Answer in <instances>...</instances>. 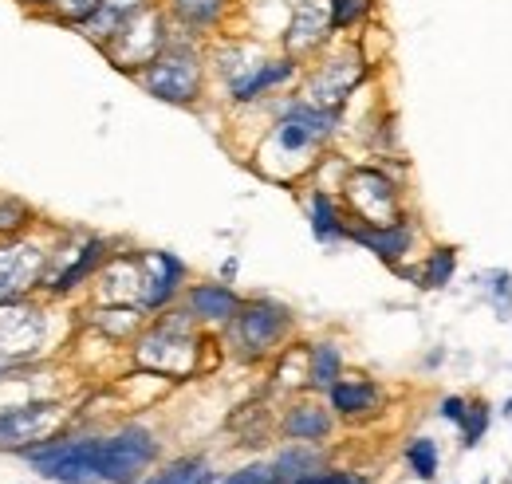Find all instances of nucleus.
Listing matches in <instances>:
<instances>
[{"label": "nucleus", "mask_w": 512, "mask_h": 484, "mask_svg": "<svg viewBox=\"0 0 512 484\" xmlns=\"http://www.w3.org/2000/svg\"><path fill=\"white\" fill-rule=\"evenodd\" d=\"M28 465L56 484H103V437L75 433V437H48L24 449Z\"/></svg>", "instance_id": "nucleus-1"}, {"label": "nucleus", "mask_w": 512, "mask_h": 484, "mask_svg": "<svg viewBox=\"0 0 512 484\" xmlns=\"http://www.w3.org/2000/svg\"><path fill=\"white\" fill-rule=\"evenodd\" d=\"M48 339H52V307H40L28 296L0 300V366L4 370H20L44 359Z\"/></svg>", "instance_id": "nucleus-2"}, {"label": "nucleus", "mask_w": 512, "mask_h": 484, "mask_svg": "<svg viewBox=\"0 0 512 484\" xmlns=\"http://www.w3.org/2000/svg\"><path fill=\"white\" fill-rule=\"evenodd\" d=\"M138 83L162 99V103H174V107H190L201 95V56L186 48V44H166L154 60L138 71Z\"/></svg>", "instance_id": "nucleus-3"}, {"label": "nucleus", "mask_w": 512, "mask_h": 484, "mask_svg": "<svg viewBox=\"0 0 512 484\" xmlns=\"http://www.w3.org/2000/svg\"><path fill=\"white\" fill-rule=\"evenodd\" d=\"M166 44H170L166 12H162L158 4H146V8H138L134 16H127V20L119 24V32H115V40L103 48V56L115 63L119 71L138 75Z\"/></svg>", "instance_id": "nucleus-4"}, {"label": "nucleus", "mask_w": 512, "mask_h": 484, "mask_svg": "<svg viewBox=\"0 0 512 484\" xmlns=\"http://www.w3.org/2000/svg\"><path fill=\"white\" fill-rule=\"evenodd\" d=\"M138 366L142 370H154V374H190L197 366V339L190 335V323L186 315H166L162 323H154L142 339H138Z\"/></svg>", "instance_id": "nucleus-5"}, {"label": "nucleus", "mask_w": 512, "mask_h": 484, "mask_svg": "<svg viewBox=\"0 0 512 484\" xmlns=\"http://www.w3.org/2000/svg\"><path fill=\"white\" fill-rule=\"evenodd\" d=\"M111 244L103 237H83L71 248H48V260H44V276H40V292L48 296H71L75 288H83L103 264H107V252Z\"/></svg>", "instance_id": "nucleus-6"}, {"label": "nucleus", "mask_w": 512, "mask_h": 484, "mask_svg": "<svg viewBox=\"0 0 512 484\" xmlns=\"http://www.w3.org/2000/svg\"><path fill=\"white\" fill-rule=\"evenodd\" d=\"M64 422V406L36 398V402H20V406H0V449H32L48 437L60 433Z\"/></svg>", "instance_id": "nucleus-7"}, {"label": "nucleus", "mask_w": 512, "mask_h": 484, "mask_svg": "<svg viewBox=\"0 0 512 484\" xmlns=\"http://www.w3.org/2000/svg\"><path fill=\"white\" fill-rule=\"evenodd\" d=\"M158 457V441L142 425H123L103 437V484H134Z\"/></svg>", "instance_id": "nucleus-8"}, {"label": "nucleus", "mask_w": 512, "mask_h": 484, "mask_svg": "<svg viewBox=\"0 0 512 484\" xmlns=\"http://www.w3.org/2000/svg\"><path fill=\"white\" fill-rule=\"evenodd\" d=\"M233 323V343L245 359H260L268 355L284 331H288V311L280 303H268V300H253V303H241V311L229 319Z\"/></svg>", "instance_id": "nucleus-9"}, {"label": "nucleus", "mask_w": 512, "mask_h": 484, "mask_svg": "<svg viewBox=\"0 0 512 484\" xmlns=\"http://www.w3.org/2000/svg\"><path fill=\"white\" fill-rule=\"evenodd\" d=\"M44 260H48V248H40L36 241H24V237L0 241V300H20L36 292L44 276Z\"/></svg>", "instance_id": "nucleus-10"}, {"label": "nucleus", "mask_w": 512, "mask_h": 484, "mask_svg": "<svg viewBox=\"0 0 512 484\" xmlns=\"http://www.w3.org/2000/svg\"><path fill=\"white\" fill-rule=\"evenodd\" d=\"M186 264L174 252H146L138 256V307L142 311H162L182 292Z\"/></svg>", "instance_id": "nucleus-11"}, {"label": "nucleus", "mask_w": 512, "mask_h": 484, "mask_svg": "<svg viewBox=\"0 0 512 484\" xmlns=\"http://www.w3.org/2000/svg\"><path fill=\"white\" fill-rule=\"evenodd\" d=\"M347 201L363 217V225H390L398 221V189L379 170H355L347 178Z\"/></svg>", "instance_id": "nucleus-12"}, {"label": "nucleus", "mask_w": 512, "mask_h": 484, "mask_svg": "<svg viewBox=\"0 0 512 484\" xmlns=\"http://www.w3.org/2000/svg\"><path fill=\"white\" fill-rule=\"evenodd\" d=\"M363 83V63L355 60V56H335V60H327L308 79V87H304V103H312V107H320V111H339L347 99H351V91Z\"/></svg>", "instance_id": "nucleus-13"}, {"label": "nucleus", "mask_w": 512, "mask_h": 484, "mask_svg": "<svg viewBox=\"0 0 512 484\" xmlns=\"http://www.w3.org/2000/svg\"><path fill=\"white\" fill-rule=\"evenodd\" d=\"M331 36V16H327V0H292V20L284 28V48L292 60L308 56L327 44Z\"/></svg>", "instance_id": "nucleus-14"}, {"label": "nucleus", "mask_w": 512, "mask_h": 484, "mask_svg": "<svg viewBox=\"0 0 512 484\" xmlns=\"http://www.w3.org/2000/svg\"><path fill=\"white\" fill-rule=\"evenodd\" d=\"M347 237L355 244H363L367 252H375L379 260L386 264H398L406 252H410V244H414V229L406 225V221H390V225H355V229H347Z\"/></svg>", "instance_id": "nucleus-15"}, {"label": "nucleus", "mask_w": 512, "mask_h": 484, "mask_svg": "<svg viewBox=\"0 0 512 484\" xmlns=\"http://www.w3.org/2000/svg\"><path fill=\"white\" fill-rule=\"evenodd\" d=\"M292 75H296V60H292V56L260 60V63H253L245 75H237V79L229 83V95H233L237 103H253V99H260V95H268L272 87L288 83Z\"/></svg>", "instance_id": "nucleus-16"}, {"label": "nucleus", "mask_w": 512, "mask_h": 484, "mask_svg": "<svg viewBox=\"0 0 512 484\" xmlns=\"http://www.w3.org/2000/svg\"><path fill=\"white\" fill-rule=\"evenodd\" d=\"M186 300H190V315L201 323H229L241 311V296L229 284H193Z\"/></svg>", "instance_id": "nucleus-17"}, {"label": "nucleus", "mask_w": 512, "mask_h": 484, "mask_svg": "<svg viewBox=\"0 0 512 484\" xmlns=\"http://www.w3.org/2000/svg\"><path fill=\"white\" fill-rule=\"evenodd\" d=\"M327 394H331L335 414H343V418H359L379 406V386L371 378H339Z\"/></svg>", "instance_id": "nucleus-18"}, {"label": "nucleus", "mask_w": 512, "mask_h": 484, "mask_svg": "<svg viewBox=\"0 0 512 484\" xmlns=\"http://www.w3.org/2000/svg\"><path fill=\"white\" fill-rule=\"evenodd\" d=\"M229 12V0H170V16L193 32V36H205L213 32Z\"/></svg>", "instance_id": "nucleus-19"}, {"label": "nucleus", "mask_w": 512, "mask_h": 484, "mask_svg": "<svg viewBox=\"0 0 512 484\" xmlns=\"http://www.w3.org/2000/svg\"><path fill=\"white\" fill-rule=\"evenodd\" d=\"M316 469H320V453H316V449H308V445L284 449V453L268 465L264 484H292V481H300V477H308V473H316Z\"/></svg>", "instance_id": "nucleus-20"}, {"label": "nucleus", "mask_w": 512, "mask_h": 484, "mask_svg": "<svg viewBox=\"0 0 512 484\" xmlns=\"http://www.w3.org/2000/svg\"><path fill=\"white\" fill-rule=\"evenodd\" d=\"M284 433L292 441H323L331 433V414L323 406H292L288 418H284Z\"/></svg>", "instance_id": "nucleus-21"}, {"label": "nucleus", "mask_w": 512, "mask_h": 484, "mask_svg": "<svg viewBox=\"0 0 512 484\" xmlns=\"http://www.w3.org/2000/svg\"><path fill=\"white\" fill-rule=\"evenodd\" d=\"M343 378V355L335 343H316L308 351V386L316 390H331Z\"/></svg>", "instance_id": "nucleus-22"}, {"label": "nucleus", "mask_w": 512, "mask_h": 484, "mask_svg": "<svg viewBox=\"0 0 512 484\" xmlns=\"http://www.w3.org/2000/svg\"><path fill=\"white\" fill-rule=\"evenodd\" d=\"M312 233H316L323 244L347 237V225H343V217H339L335 201H331L323 189H320V193H312Z\"/></svg>", "instance_id": "nucleus-23"}, {"label": "nucleus", "mask_w": 512, "mask_h": 484, "mask_svg": "<svg viewBox=\"0 0 512 484\" xmlns=\"http://www.w3.org/2000/svg\"><path fill=\"white\" fill-rule=\"evenodd\" d=\"M32 221H36V213H32V205H28L24 197L0 193V241L20 237V233H24Z\"/></svg>", "instance_id": "nucleus-24"}, {"label": "nucleus", "mask_w": 512, "mask_h": 484, "mask_svg": "<svg viewBox=\"0 0 512 484\" xmlns=\"http://www.w3.org/2000/svg\"><path fill=\"white\" fill-rule=\"evenodd\" d=\"M142 484H213V469L205 461H197V457H186V461H174L170 469H162L158 477H150Z\"/></svg>", "instance_id": "nucleus-25"}, {"label": "nucleus", "mask_w": 512, "mask_h": 484, "mask_svg": "<svg viewBox=\"0 0 512 484\" xmlns=\"http://www.w3.org/2000/svg\"><path fill=\"white\" fill-rule=\"evenodd\" d=\"M99 4H103V0H52L40 16H44V20H52V24H60V28H71V32H75V28H79V24H83Z\"/></svg>", "instance_id": "nucleus-26"}, {"label": "nucleus", "mask_w": 512, "mask_h": 484, "mask_svg": "<svg viewBox=\"0 0 512 484\" xmlns=\"http://www.w3.org/2000/svg\"><path fill=\"white\" fill-rule=\"evenodd\" d=\"M375 8V0H327V16H331V32H347L359 20H367V12Z\"/></svg>", "instance_id": "nucleus-27"}, {"label": "nucleus", "mask_w": 512, "mask_h": 484, "mask_svg": "<svg viewBox=\"0 0 512 484\" xmlns=\"http://www.w3.org/2000/svg\"><path fill=\"white\" fill-rule=\"evenodd\" d=\"M406 461H410V469H414L422 481H430V477L438 473V441L414 437V441L406 445Z\"/></svg>", "instance_id": "nucleus-28"}, {"label": "nucleus", "mask_w": 512, "mask_h": 484, "mask_svg": "<svg viewBox=\"0 0 512 484\" xmlns=\"http://www.w3.org/2000/svg\"><path fill=\"white\" fill-rule=\"evenodd\" d=\"M453 248H438L430 260H426V268H422V276H418V284L422 288H446L449 276H453Z\"/></svg>", "instance_id": "nucleus-29"}, {"label": "nucleus", "mask_w": 512, "mask_h": 484, "mask_svg": "<svg viewBox=\"0 0 512 484\" xmlns=\"http://www.w3.org/2000/svg\"><path fill=\"white\" fill-rule=\"evenodd\" d=\"M489 425V414L485 406H465V418H461V429H465V445H473Z\"/></svg>", "instance_id": "nucleus-30"}, {"label": "nucleus", "mask_w": 512, "mask_h": 484, "mask_svg": "<svg viewBox=\"0 0 512 484\" xmlns=\"http://www.w3.org/2000/svg\"><path fill=\"white\" fill-rule=\"evenodd\" d=\"M292 484H367V481H359L351 473H308V477H300V481Z\"/></svg>", "instance_id": "nucleus-31"}, {"label": "nucleus", "mask_w": 512, "mask_h": 484, "mask_svg": "<svg viewBox=\"0 0 512 484\" xmlns=\"http://www.w3.org/2000/svg\"><path fill=\"white\" fill-rule=\"evenodd\" d=\"M264 473H268V465H249V469L233 473L229 481H221V484H264Z\"/></svg>", "instance_id": "nucleus-32"}, {"label": "nucleus", "mask_w": 512, "mask_h": 484, "mask_svg": "<svg viewBox=\"0 0 512 484\" xmlns=\"http://www.w3.org/2000/svg\"><path fill=\"white\" fill-rule=\"evenodd\" d=\"M146 4H154V0H103V8H111V12H115V16H123V20L134 16L138 8H146Z\"/></svg>", "instance_id": "nucleus-33"}, {"label": "nucleus", "mask_w": 512, "mask_h": 484, "mask_svg": "<svg viewBox=\"0 0 512 484\" xmlns=\"http://www.w3.org/2000/svg\"><path fill=\"white\" fill-rule=\"evenodd\" d=\"M442 418L461 422V418H465V402H461V398H446V402H442Z\"/></svg>", "instance_id": "nucleus-34"}, {"label": "nucleus", "mask_w": 512, "mask_h": 484, "mask_svg": "<svg viewBox=\"0 0 512 484\" xmlns=\"http://www.w3.org/2000/svg\"><path fill=\"white\" fill-rule=\"evenodd\" d=\"M48 4H52V0H16V8H24V12H32V16H40Z\"/></svg>", "instance_id": "nucleus-35"}, {"label": "nucleus", "mask_w": 512, "mask_h": 484, "mask_svg": "<svg viewBox=\"0 0 512 484\" xmlns=\"http://www.w3.org/2000/svg\"><path fill=\"white\" fill-rule=\"evenodd\" d=\"M8 374H12V370H4V366H0V382H4V378H8Z\"/></svg>", "instance_id": "nucleus-36"}]
</instances>
